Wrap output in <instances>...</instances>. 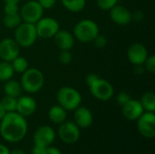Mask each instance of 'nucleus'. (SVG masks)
<instances>
[{"label": "nucleus", "instance_id": "nucleus-35", "mask_svg": "<svg viewBox=\"0 0 155 154\" xmlns=\"http://www.w3.org/2000/svg\"><path fill=\"white\" fill-rule=\"evenodd\" d=\"M98 77H99V76H98L96 74H94V73H90V74H88L86 75V77H85V83H86L87 86H89L91 84H93Z\"/></svg>", "mask_w": 155, "mask_h": 154}, {"label": "nucleus", "instance_id": "nucleus-3", "mask_svg": "<svg viewBox=\"0 0 155 154\" xmlns=\"http://www.w3.org/2000/svg\"><path fill=\"white\" fill-rule=\"evenodd\" d=\"M56 100L60 106L66 111H74L82 103V95L75 88L63 86L56 93Z\"/></svg>", "mask_w": 155, "mask_h": 154}, {"label": "nucleus", "instance_id": "nucleus-40", "mask_svg": "<svg viewBox=\"0 0 155 154\" xmlns=\"http://www.w3.org/2000/svg\"><path fill=\"white\" fill-rule=\"evenodd\" d=\"M5 113H6V112H5V108L3 107V105H2V103H1V102H0V121L3 119V117L5 115Z\"/></svg>", "mask_w": 155, "mask_h": 154}, {"label": "nucleus", "instance_id": "nucleus-32", "mask_svg": "<svg viewBox=\"0 0 155 154\" xmlns=\"http://www.w3.org/2000/svg\"><path fill=\"white\" fill-rule=\"evenodd\" d=\"M4 12H5V15H13V14L19 13V6H18V5L5 4Z\"/></svg>", "mask_w": 155, "mask_h": 154}, {"label": "nucleus", "instance_id": "nucleus-19", "mask_svg": "<svg viewBox=\"0 0 155 154\" xmlns=\"http://www.w3.org/2000/svg\"><path fill=\"white\" fill-rule=\"evenodd\" d=\"M48 118L54 124H61L67 119V111L59 104L53 105L48 110Z\"/></svg>", "mask_w": 155, "mask_h": 154}, {"label": "nucleus", "instance_id": "nucleus-14", "mask_svg": "<svg viewBox=\"0 0 155 154\" xmlns=\"http://www.w3.org/2000/svg\"><path fill=\"white\" fill-rule=\"evenodd\" d=\"M55 140V132L49 125H42L34 133L35 144L46 147L52 145Z\"/></svg>", "mask_w": 155, "mask_h": 154}, {"label": "nucleus", "instance_id": "nucleus-11", "mask_svg": "<svg viewBox=\"0 0 155 154\" xmlns=\"http://www.w3.org/2000/svg\"><path fill=\"white\" fill-rule=\"evenodd\" d=\"M20 55V46L14 38H5L0 41V59L2 61L12 62Z\"/></svg>", "mask_w": 155, "mask_h": 154}, {"label": "nucleus", "instance_id": "nucleus-24", "mask_svg": "<svg viewBox=\"0 0 155 154\" xmlns=\"http://www.w3.org/2000/svg\"><path fill=\"white\" fill-rule=\"evenodd\" d=\"M22 22H23V20H22L19 13L13 14V15H5V16L3 18L4 25L9 29L16 28Z\"/></svg>", "mask_w": 155, "mask_h": 154}, {"label": "nucleus", "instance_id": "nucleus-21", "mask_svg": "<svg viewBox=\"0 0 155 154\" xmlns=\"http://www.w3.org/2000/svg\"><path fill=\"white\" fill-rule=\"evenodd\" d=\"M140 103L144 112H155V94L153 92H146L142 95Z\"/></svg>", "mask_w": 155, "mask_h": 154}, {"label": "nucleus", "instance_id": "nucleus-42", "mask_svg": "<svg viewBox=\"0 0 155 154\" xmlns=\"http://www.w3.org/2000/svg\"><path fill=\"white\" fill-rule=\"evenodd\" d=\"M5 4H13V5H18L20 0H3Z\"/></svg>", "mask_w": 155, "mask_h": 154}, {"label": "nucleus", "instance_id": "nucleus-26", "mask_svg": "<svg viewBox=\"0 0 155 154\" xmlns=\"http://www.w3.org/2000/svg\"><path fill=\"white\" fill-rule=\"evenodd\" d=\"M1 103L3 105V107L5 108L6 113H13V112H16V104H17V98L12 97V96H8V95H5L2 99H1Z\"/></svg>", "mask_w": 155, "mask_h": 154}, {"label": "nucleus", "instance_id": "nucleus-38", "mask_svg": "<svg viewBox=\"0 0 155 154\" xmlns=\"http://www.w3.org/2000/svg\"><path fill=\"white\" fill-rule=\"evenodd\" d=\"M134 66H135V68H134V72H135L137 74H144V72H146V71H145V69H144L143 64L134 65Z\"/></svg>", "mask_w": 155, "mask_h": 154}, {"label": "nucleus", "instance_id": "nucleus-25", "mask_svg": "<svg viewBox=\"0 0 155 154\" xmlns=\"http://www.w3.org/2000/svg\"><path fill=\"white\" fill-rule=\"evenodd\" d=\"M11 64L13 66V69H14L15 73L21 74L29 68L28 61L26 60V58H25V57H23L21 55H18L17 57H15L11 62Z\"/></svg>", "mask_w": 155, "mask_h": 154}, {"label": "nucleus", "instance_id": "nucleus-15", "mask_svg": "<svg viewBox=\"0 0 155 154\" xmlns=\"http://www.w3.org/2000/svg\"><path fill=\"white\" fill-rule=\"evenodd\" d=\"M143 113L144 110L139 100L130 99L122 106V113L129 121H136Z\"/></svg>", "mask_w": 155, "mask_h": 154}, {"label": "nucleus", "instance_id": "nucleus-4", "mask_svg": "<svg viewBox=\"0 0 155 154\" xmlns=\"http://www.w3.org/2000/svg\"><path fill=\"white\" fill-rule=\"evenodd\" d=\"M73 34L79 42L88 44L99 34V26L94 20L83 19L74 25Z\"/></svg>", "mask_w": 155, "mask_h": 154}, {"label": "nucleus", "instance_id": "nucleus-9", "mask_svg": "<svg viewBox=\"0 0 155 154\" xmlns=\"http://www.w3.org/2000/svg\"><path fill=\"white\" fill-rule=\"evenodd\" d=\"M58 136L65 144H74L80 138V128L71 121H65L59 124Z\"/></svg>", "mask_w": 155, "mask_h": 154}, {"label": "nucleus", "instance_id": "nucleus-31", "mask_svg": "<svg viewBox=\"0 0 155 154\" xmlns=\"http://www.w3.org/2000/svg\"><path fill=\"white\" fill-rule=\"evenodd\" d=\"M130 99H132L131 96H130V94H129L128 93L124 92V91L120 92V93L116 95V102H117V103L120 104L121 106H123L124 103H126Z\"/></svg>", "mask_w": 155, "mask_h": 154}, {"label": "nucleus", "instance_id": "nucleus-13", "mask_svg": "<svg viewBox=\"0 0 155 154\" xmlns=\"http://www.w3.org/2000/svg\"><path fill=\"white\" fill-rule=\"evenodd\" d=\"M109 14L111 20L118 25H128L133 21V13L127 7L118 4L109 11Z\"/></svg>", "mask_w": 155, "mask_h": 154}, {"label": "nucleus", "instance_id": "nucleus-6", "mask_svg": "<svg viewBox=\"0 0 155 154\" xmlns=\"http://www.w3.org/2000/svg\"><path fill=\"white\" fill-rule=\"evenodd\" d=\"M88 87L91 94L99 101H109L114 94V88L112 84L100 76Z\"/></svg>", "mask_w": 155, "mask_h": 154}, {"label": "nucleus", "instance_id": "nucleus-37", "mask_svg": "<svg viewBox=\"0 0 155 154\" xmlns=\"http://www.w3.org/2000/svg\"><path fill=\"white\" fill-rule=\"evenodd\" d=\"M44 148L45 147H43V146L35 144L34 147H33V149H32V154H42Z\"/></svg>", "mask_w": 155, "mask_h": 154}, {"label": "nucleus", "instance_id": "nucleus-16", "mask_svg": "<svg viewBox=\"0 0 155 154\" xmlns=\"http://www.w3.org/2000/svg\"><path fill=\"white\" fill-rule=\"evenodd\" d=\"M36 102L29 95H21L17 98L16 113L24 117L31 116L36 111Z\"/></svg>", "mask_w": 155, "mask_h": 154}, {"label": "nucleus", "instance_id": "nucleus-28", "mask_svg": "<svg viewBox=\"0 0 155 154\" xmlns=\"http://www.w3.org/2000/svg\"><path fill=\"white\" fill-rule=\"evenodd\" d=\"M59 62L63 64H68L73 60V54L69 50H61L58 55Z\"/></svg>", "mask_w": 155, "mask_h": 154}, {"label": "nucleus", "instance_id": "nucleus-36", "mask_svg": "<svg viewBox=\"0 0 155 154\" xmlns=\"http://www.w3.org/2000/svg\"><path fill=\"white\" fill-rule=\"evenodd\" d=\"M143 13L141 12V11H136L133 14V20H135V21H141L143 19Z\"/></svg>", "mask_w": 155, "mask_h": 154}, {"label": "nucleus", "instance_id": "nucleus-23", "mask_svg": "<svg viewBox=\"0 0 155 154\" xmlns=\"http://www.w3.org/2000/svg\"><path fill=\"white\" fill-rule=\"evenodd\" d=\"M15 71L11 64V62L1 61L0 62V82H6L13 78Z\"/></svg>", "mask_w": 155, "mask_h": 154}, {"label": "nucleus", "instance_id": "nucleus-18", "mask_svg": "<svg viewBox=\"0 0 155 154\" xmlns=\"http://www.w3.org/2000/svg\"><path fill=\"white\" fill-rule=\"evenodd\" d=\"M54 39L55 44L61 50H71L74 45V36L72 33L64 30L59 29L55 35L53 37Z\"/></svg>", "mask_w": 155, "mask_h": 154}, {"label": "nucleus", "instance_id": "nucleus-2", "mask_svg": "<svg viewBox=\"0 0 155 154\" xmlns=\"http://www.w3.org/2000/svg\"><path fill=\"white\" fill-rule=\"evenodd\" d=\"M20 84L23 91L27 93H38L45 84L44 74L37 68L32 67L28 68L22 74Z\"/></svg>", "mask_w": 155, "mask_h": 154}, {"label": "nucleus", "instance_id": "nucleus-17", "mask_svg": "<svg viewBox=\"0 0 155 154\" xmlns=\"http://www.w3.org/2000/svg\"><path fill=\"white\" fill-rule=\"evenodd\" d=\"M94 116L90 109L85 106H79L74 110V123L83 129H86L93 124Z\"/></svg>", "mask_w": 155, "mask_h": 154}, {"label": "nucleus", "instance_id": "nucleus-29", "mask_svg": "<svg viewBox=\"0 0 155 154\" xmlns=\"http://www.w3.org/2000/svg\"><path fill=\"white\" fill-rule=\"evenodd\" d=\"M143 66L146 72L150 74L155 73V56L154 55H149L145 62L143 63Z\"/></svg>", "mask_w": 155, "mask_h": 154}, {"label": "nucleus", "instance_id": "nucleus-22", "mask_svg": "<svg viewBox=\"0 0 155 154\" xmlns=\"http://www.w3.org/2000/svg\"><path fill=\"white\" fill-rule=\"evenodd\" d=\"M64 7L72 12L79 13L83 11L86 5V0H61Z\"/></svg>", "mask_w": 155, "mask_h": 154}, {"label": "nucleus", "instance_id": "nucleus-33", "mask_svg": "<svg viewBox=\"0 0 155 154\" xmlns=\"http://www.w3.org/2000/svg\"><path fill=\"white\" fill-rule=\"evenodd\" d=\"M56 1L57 0H37V2L40 4V5L43 7L44 10L53 8L56 4Z\"/></svg>", "mask_w": 155, "mask_h": 154}, {"label": "nucleus", "instance_id": "nucleus-34", "mask_svg": "<svg viewBox=\"0 0 155 154\" xmlns=\"http://www.w3.org/2000/svg\"><path fill=\"white\" fill-rule=\"evenodd\" d=\"M42 154H62V152L57 147L49 145L44 148Z\"/></svg>", "mask_w": 155, "mask_h": 154}, {"label": "nucleus", "instance_id": "nucleus-30", "mask_svg": "<svg viewBox=\"0 0 155 154\" xmlns=\"http://www.w3.org/2000/svg\"><path fill=\"white\" fill-rule=\"evenodd\" d=\"M93 43L94 44V45L97 47V48H104L107 44H108V40L105 36L102 35V34H98L93 41Z\"/></svg>", "mask_w": 155, "mask_h": 154}, {"label": "nucleus", "instance_id": "nucleus-5", "mask_svg": "<svg viewBox=\"0 0 155 154\" xmlns=\"http://www.w3.org/2000/svg\"><path fill=\"white\" fill-rule=\"evenodd\" d=\"M38 36L35 24L22 22L15 28L14 39L20 47L28 48L35 44Z\"/></svg>", "mask_w": 155, "mask_h": 154}, {"label": "nucleus", "instance_id": "nucleus-20", "mask_svg": "<svg viewBox=\"0 0 155 154\" xmlns=\"http://www.w3.org/2000/svg\"><path fill=\"white\" fill-rule=\"evenodd\" d=\"M4 93H5V95L18 98L19 96L22 95V93H23V89L20 84V82H17L16 80H14V79H10L5 82Z\"/></svg>", "mask_w": 155, "mask_h": 154}, {"label": "nucleus", "instance_id": "nucleus-8", "mask_svg": "<svg viewBox=\"0 0 155 154\" xmlns=\"http://www.w3.org/2000/svg\"><path fill=\"white\" fill-rule=\"evenodd\" d=\"M35 29L38 38L49 39L53 38L60 29L58 21L53 17H42L35 24Z\"/></svg>", "mask_w": 155, "mask_h": 154}, {"label": "nucleus", "instance_id": "nucleus-41", "mask_svg": "<svg viewBox=\"0 0 155 154\" xmlns=\"http://www.w3.org/2000/svg\"><path fill=\"white\" fill-rule=\"evenodd\" d=\"M9 154H25V152L23 151V150H21V149H15V150H13V151H11Z\"/></svg>", "mask_w": 155, "mask_h": 154}, {"label": "nucleus", "instance_id": "nucleus-10", "mask_svg": "<svg viewBox=\"0 0 155 154\" xmlns=\"http://www.w3.org/2000/svg\"><path fill=\"white\" fill-rule=\"evenodd\" d=\"M137 129L142 136L147 139L155 137L154 113L144 112L137 120Z\"/></svg>", "mask_w": 155, "mask_h": 154}, {"label": "nucleus", "instance_id": "nucleus-7", "mask_svg": "<svg viewBox=\"0 0 155 154\" xmlns=\"http://www.w3.org/2000/svg\"><path fill=\"white\" fill-rule=\"evenodd\" d=\"M44 9L37 0H30L25 3L19 9V14L23 22L35 24L43 17Z\"/></svg>", "mask_w": 155, "mask_h": 154}, {"label": "nucleus", "instance_id": "nucleus-12", "mask_svg": "<svg viewBox=\"0 0 155 154\" xmlns=\"http://www.w3.org/2000/svg\"><path fill=\"white\" fill-rule=\"evenodd\" d=\"M148 56V50L146 46L142 43H134L129 46L127 50V58L129 62L134 65L143 64Z\"/></svg>", "mask_w": 155, "mask_h": 154}, {"label": "nucleus", "instance_id": "nucleus-1", "mask_svg": "<svg viewBox=\"0 0 155 154\" xmlns=\"http://www.w3.org/2000/svg\"><path fill=\"white\" fill-rule=\"evenodd\" d=\"M28 124L25 117L16 112L6 113L0 121V135L9 143H17L27 133Z\"/></svg>", "mask_w": 155, "mask_h": 154}, {"label": "nucleus", "instance_id": "nucleus-39", "mask_svg": "<svg viewBox=\"0 0 155 154\" xmlns=\"http://www.w3.org/2000/svg\"><path fill=\"white\" fill-rule=\"evenodd\" d=\"M9 152H10L9 149L5 145L0 143V154H9Z\"/></svg>", "mask_w": 155, "mask_h": 154}, {"label": "nucleus", "instance_id": "nucleus-27", "mask_svg": "<svg viewBox=\"0 0 155 154\" xmlns=\"http://www.w3.org/2000/svg\"><path fill=\"white\" fill-rule=\"evenodd\" d=\"M118 0H96L97 6L103 11H110L114 5H117Z\"/></svg>", "mask_w": 155, "mask_h": 154}]
</instances>
